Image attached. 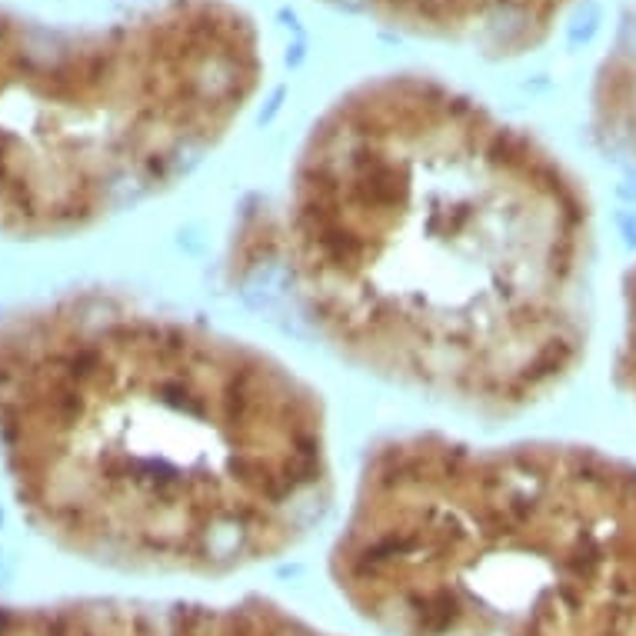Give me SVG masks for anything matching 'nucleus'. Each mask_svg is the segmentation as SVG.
Wrapping results in <instances>:
<instances>
[{"instance_id":"1","label":"nucleus","mask_w":636,"mask_h":636,"mask_svg":"<svg viewBox=\"0 0 636 636\" xmlns=\"http://www.w3.org/2000/svg\"><path fill=\"white\" fill-rule=\"evenodd\" d=\"M590 260L593 207L567 160L427 70L343 87L230 250L340 360L480 417L573 377Z\"/></svg>"},{"instance_id":"2","label":"nucleus","mask_w":636,"mask_h":636,"mask_svg":"<svg viewBox=\"0 0 636 636\" xmlns=\"http://www.w3.org/2000/svg\"><path fill=\"white\" fill-rule=\"evenodd\" d=\"M0 443L57 537L130 570L264 567L333 497L314 383L234 333L114 297L0 333Z\"/></svg>"},{"instance_id":"3","label":"nucleus","mask_w":636,"mask_h":636,"mask_svg":"<svg viewBox=\"0 0 636 636\" xmlns=\"http://www.w3.org/2000/svg\"><path fill=\"white\" fill-rule=\"evenodd\" d=\"M330 580L387 636H636V463L387 437L360 463Z\"/></svg>"},{"instance_id":"4","label":"nucleus","mask_w":636,"mask_h":636,"mask_svg":"<svg viewBox=\"0 0 636 636\" xmlns=\"http://www.w3.org/2000/svg\"><path fill=\"white\" fill-rule=\"evenodd\" d=\"M390 34L457 47L487 60L537 54L577 0H317Z\"/></svg>"},{"instance_id":"5","label":"nucleus","mask_w":636,"mask_h":636,"mask_svg":"<svg viewBox=\"0 0 636 636\" xmlns=\"http://www.w3.org/2000/svg\"><path fill=\"white\" fill-rule=\"evenodd\" d=\"M4 636H340L267 597L227 603H80L14 613Z\"/></svg>"},{"instance_id":"6","label":"nucleus","mask_w":636,"mask_h":636,"mask_svg":"<svg viewBox=\"0 0 636 636\" xmlns=\"http://www.w3.org/2000/svg\"><path fill=\"white\" fill-rule=\"evenodd\" d=\"M590 127L610 154L636 167V0L593 70Z\"/></svg>"},{"instance_id":"7","label":"nucleus","mask_w":636,"mask_h":636,"mask_svg":"<svg viewBox=\"0 0 636 636\" xmlns=\"http://www.w3.org/2000/svg\"><path fill=\"white\" fill-rule=\"evenodd\" d=\"M617 373L627 390V397L636 407V264L630 267L627 280H623V337L617 353Z\"/></svg>"}]
</instances>
